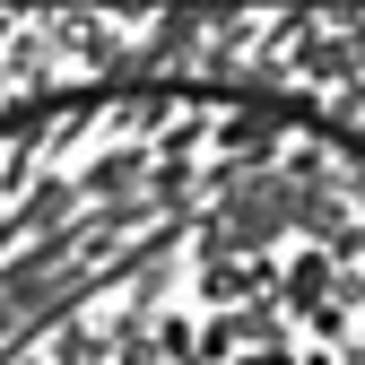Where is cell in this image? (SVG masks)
<instances>
[{
  "instance_id": "1",
  "label": "cell",
  "mask_w": 365,
  "mask_h": 365,
  "mask_svg": "<svg viewBox=\"0 0 365 365\" xmlns=\"http://www.w3.org/2000/svg\"><path fill=\"white\" fill-rule=\"evenodd\" d=\"M0 365H365V130L244 78L0 105Z\"/></svg>"
}]
</instances>
